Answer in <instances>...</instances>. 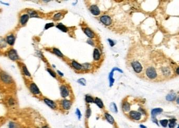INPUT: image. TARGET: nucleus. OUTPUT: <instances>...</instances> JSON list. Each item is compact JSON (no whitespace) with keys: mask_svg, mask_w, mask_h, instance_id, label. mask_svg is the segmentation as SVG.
I'll use <instances>...</instances> for the list:
<instances>
[{"mask_svg":"<svg viewBox=\"0 0 179 128\" xmlns=\"http://www.w3.org/2000/svg\"><path fill=\"white\" fill-rule=\"evenodd\" d=\"M146 75L150 79H154L157 77V71L153 67H150L147 69Z\"/></svg>","mask_w":179,"mask_h":128,"instance_id":"obj_1","label":"nucleus"},{"mask_svg":"<svg viewBox=\"0 0 179 128\" xmlns=\"http://www.w3.org/2000/svg\"><path fill=\"white\" fill-rule=\"evenodd\" d=\"M131 65L133 69L134 70L137 72V73L139 74L142 70V66L141 65V64L139 62H134L132 63Z\"/></svg>","mask_w":179,"mask_h":128,"instance_id":"obj_2","label":"nucleus"},{"mask_svg":"<svg viewBox=\"0 0 179 128\" xmlns=\"http://www.w3.org/2000/svg\"><path fill=\"white\" fill-rule=\"evenodd\" d=\"M0 77H1L2 80L6 83H10L12 81V78L10 76H8L6 74L4 73V72H1V73L0 74Z\"/></svg>","mask_w":179,"mask_h":128,"instance_id":"obj_3","label":"nucleus"},{"mask_svg":"<svg viewBox=\"0 0 179 128\" xmlns=\"http://www.w3.org/2000/svg\"><path fill=\"white\" fill-rule=\"evenodd\" d=\"M100 21L106 25H110L112 23L110 17L107 15H103L100 17Z\"/></svg>","mask_w":179,"mask_h":128,"instance_id":"obj_4","label":"nucleus"},{"mask_svg":"<svg viewBox=\"0 0 179 128\" xmlns=\"http://www.w3.org/2000/svg\"><path fill=\"white\" fill-rule=\"evenodd\" d=\"M8 57L12 60H16L19 59V56L16 51L14 49H12L8 52Z\"/></svg>","mask_w":179,"mask_h":128,"instance_id":"obj_5","label":"nucleus"},{"mask_svg":"<svg viewBox=\"0 0 179 128\" xmlns=\"http://www.w3.org/2000/svg\"><path fill=\"white\" fill-rule=\"evenodd\" d=\"M163 111V110L161 109V108H156L152 110L151 112V115H152V118L153 119V120H154V122L157 123V120H156V115H157L158 114H159V113H161Z\"/></svg>","mask_w":179,"mask_h":128,"instance_id":"obj_6","label":"nucleus"},{"mask_svg":"<svg viewBox=\"0 0 179 128\" xmlns=\"http://www.w3.org/2000/svg\"><path fill=\"white\" fill-rule=\"evenodd\" d=\"M60 94H61L62 97L63 98H66L68 97L69 94V90L67 88V87H66L65 86H62L60 87Z\"/></svg>","mask_w":179,"mask_h":128,"instance_id":"obj_7","label":"nucleus"},{"mask_svg":"<svg viewBox=\"0 0 179 128\" xmlns=\"http://www.w3.org/2000/svg\"><path fill=\"white\" fill-rule=\"evenodd\" d=\"M30 90L33 93L34 95H39L40 94V91L39 90V88H38V87L37 86L35 83H32L30 85Z\"/></svg>","mask_w":179,"mask_h":128,"instance_id":"obj_8","label":"nucleus"},{"mask_svg":"<svg viewBox=\"0 0 179 128\" xmlns=\"http://www.w3.org/2000/svg\"><path fill=\"white\" fill-rule=\"evenodd\" d=\"M129 115L132 119L135 120H139L141 117V114L140 112L135 111H131L129 113Z\"/></svg>","mask_w":179,"mask_h":128,"instance_id":"obj_9","label":"nucleus"},{"mask_svg":"<svg viewBox=\"0 0 179 128\" xmlns=\"http://www.w3.org/2000/svg\"><path fill=\"white\" fill-rule=\"evenodd\" d=\"M44 101L49 107L51 108L54 109L56 108V104L53 100L49 99L48 98H45L44 99Z\"/></svg>","mask_w":179,"mask_h":128,"instance_id":"obj_10","label":"nucleus"},{"mask_svg":"<svg viewBox=\"0 0 179 128\" xmlns=\"http://www.w3.org/2000/svg\"><path fill=\"white\" fill-rule=\"evenodd\" d=\"M90 10L91 13L92 14H93L94 15L97 16V15H98L100 14V10L99 9V8H98L96 5H92L90 7Z\"/></svg>","mask_w":179,"mask_h":128,"instance_id":"obj_11","label":"nucleus"},{"mask_svg":"<svg viewBox=\"0 0 179 128\" xmlns=\"http://www.w3.org/2000/svg\"><path fill=\"white\" fill-rule=\"evenodd\" d=\"M62 105L63 108L65 110H69L70 108L71 103L70 101L68 100H63L62 102Z\"/></svg>","mask_w":179,"mask_h":128,"instance_id":"obj_12","label":"nucleus"},{"mask_svg":"<svg viewBox=\"0 0 179 128\" xmlns=\"http://www.w3.org/2000/svg\"><path fill=\"white\" fill-rule=\"evenodd\" d=\"M29 19V15L27 14H24L23 15L20 19V22L22 25H25L26 23Z\"/></svg>","mask_w":179,"mask_h":128,"instance_id":"obj_13","label":"nucleus"},{"mask_svg":"<svg viewBox=\"0 0 179 128\" xmlns=\"http://www.w3.org/2000/svg\"><path fill=\"white\" fill-rule=\"evenodd\" d=\"M84 32L87 35V36H88L89 38H94L95 37V34L93 33V32L90 30L89 28H86L84 30Z\"/></svg>","mask_w":179,"mask_h":128,"instance_id":"obj_14","label":"nucleus"},{"mask_svg":"<svg viewBox=\"0 0 179 128\" xmlns=\"http://www.w3.org/2000/svg\"><path fill=\"white\" fill-rule=\"evenodd\" d=\"M15 37L13 35H10L7 37V42L10 45H13L15 42Z\"/></svg>","mask_w":179,"mask_h":128,"instance_id":"obj_15","label":"nucleus"},{"mask_svg":"<svg viewBox=\"0 0 179 128\" xmlns=\"http://www.w3.org/2000/svg\"><path fill=\"white\" fill-rule=\"evenodd\" d=\"M166 99L168 101H174L176 99V95L174 93H171L167 95Z\"/></svg>","mask_w":179,"mask_h":128,"instance_id":"obj_16","label":"nucleus"},{"mask_svg":"<svg viewBox=\"0 0 179 128\" xmlns=\"http://www.w3.org/2000/svg\"><path fill=\"white\" fill-rule=\"evenodd\" d=\"M105 117L107 119V120L110 123L113 124L115 122V120L113 117H112L111 115L108 114V113H105Z\"/></svg>","mask_w":179,"mask_h":128,"instance_id":"obj_17","label":"nucleus"},{"mask_svg":"<svg viewBox=\"0 0 179 128\" xmlns=\"http://www.w3.org/2000/svg\"><path fill=\"white\" fill-rule=\"evenodd\" d=\"M94 58L95 60H98L100 59V53L97 49H95L94 50Z\"/></svg>","mask_w":179,"mask_h":128,"instance_id":"obj_18","label":"nucleus"},{"mask_svg":"<svg viewBox=\"0 0 179 128\" xmlns=\"http://www.w3.org/2000/svg\"><path fill=\"white\" fill-rule=\"evenodd\" d=\"M72 66H73V67L75 69L78 70H79L82 69V66L80 65L79 64L77 63L76 62H75V61H73V62H72Z\"/></svg>","mask_w":179,"mask_h":128,"instance_id":"obj_19","label":"nucleus"},{"mask_svg":"<svg viewBox=\"0 0 179 128\" xmlns=\"http://www.w3.org/2000/svg\"><path fill=\"white\" fill-rule=\"evenodd\" d=\"M122 109L125 111H128L130 110V104L128 102H125L123 104Z\"/></svg>","mask_w":179,"mask_h":128,"instance_id":"obj_20","label":"nucleus"},{"mask_svg":"<svg viewBox=\"0 0 179 128\" xmlns=\"http://www.w3.org/2000/svg\"><path fill=\"white\" fill-rule=\"evenodd\" d=\"M56 27L59 29V30H61L62 31L64 32H67V27H66L65 26H64V25H63L62 24H58L57 26Z\"/></svg>","mask_w":179,"mask_h":128,"instance_id":"obj_21","label":"nucleus"},{"mask_svg":"<svg viewBox=\"0 0 179 128\" xmlns=\"http://www.w3.org/2000/svg\"><path fill=\"white\" fill-rule=\"evenodd\" d=\"M8 128H21L19 125L14 122H10L8 124Z\"/></svg>","mask_w":179,"mask_h":128,"instance_id":"obj_22","label":"nucleus"},{"mask_svg":"<svg viewBox=\"0 0 179 128\" xmlns=\"http://www.w3.org/2000/svg\"><path fill=\"white\" fill-rule=\"evenodd\" d=\"M95 102L97 104V105L98 107H99V108H103V104L102 103V101L100 99L98 98H96V99H95Z\"/></svg>","mask_w":179,"mask_h":128,"instance_id":"obj_23","label":"nucleus"},{"mask_svg":"<svg viewBox=\"0 0 179 128\" xmlns=\"http://www.w3.org/2000/svg\"><path fill=\"white\" fill-rule=\"evenodd\" d=\"M115 68L112 69V71L111 72V73L110 74V75H109V80H110V86H111L112 85V84H113L114 83V80L113 79V73L115 71Z\"/></svg>","mask_w":179,"mask_h":128,"instance_id":"obj_24","label":"nucleus"},{"mask_svg":"<svg viewBox=\"0 0 179 128\" xmlns=\"http://www.w3.org/2000/svg\"><path fill=\"white\" fill-rule=\"evenodd\" d=\"M53 52L54 53V54H55L56 55H57L59 57H63L64 56H63V54L60 52V51L59 50V49H58L57 48H53Z\"/></svg>","mask_w":179,"mask_h":128,"instance_id":"obj_25","label":"nucleus"},{"mask_svg":"<svg viewBox=\"0 0 179 128\" xmlns=\"http://www.w3.org/2000/svg\"><path fill=\"white\" fill-rule=\"evenodd\" d=\"M175 122L176 119H172L170 120V123L169 124V126L170 128H174L175 126Z\"/></svg>","mask_w":179,"mask_h":128,"instance_id":"obj_26","label":"nucleus"},{"mask_svg":"<svg viewBox=\"0 0 179 128\" xmlns=\"http://www.w3.org/2000/svg\"><path fill=\"white\" fill-rule=\"evenodd\" d=\"M23 72H24V74L26 76H28V77H30L31 76V74L30 73V72L28 71L27 67L25 66H24L23 67Z\"/></svg>","mask_w":179,"mask_h":128,"instance_id":"obj_27","label":"nucleus"},{"mask_svg":"<svg viewBox=\"0 0 179 128\" xmlns=\"http://www.w3.org/2000/svg\"><path fill=\"white\" fill-rule=\"evenodd\" d=\"M29 15H30L31 17H37V14L36 13V12L33 11H29L28 12Z\"/></svg>","mask_w":179,"mask_h":128,"instance_id":"obj_28","label":"nucleus"},{"mask_svg":"<svg viewBox=\"0 0 179 128\" xmlns=\"http://www.w3.org/2000/svg\"><path fill=\"white\" fill-rule=\"evenodd\" d=\"M86 101L88 103H91V102H94V99L90 96H87L86 97Z\"/></svg>","mask_w":179,"mask_h":128,"instance_id":"obj_29","label":"nucleus"},{"mask_svg":"<svg viewBox=\"0 0 179 128\" xmlns=\"http://www.w3.org/2000/svg\"><path fill=\"white\" fill-rule=\"evenodd\" d=\"M62 16V14L61 13H57L56 14H55V15H54V19H55L56 21H57V20L59 19L60 18H61V17Z\"/></svg>","mask_w":179,"mask_h":128,"instance_id":"obj_30","label":"nucleus"},{"mask_svg":"<svg viewBox=\"0 0 179 128\" xmlns=\"http://www.w3.org/2000/svg\"><path fill=\"white\" fill-rule=\"evenodd\" d=\"M168 121L167 120H163L160 121V123L163 127H166Z\"/></svg>","mask_w":179,"mask_h":128,"instance_id":"obj_31","label":"nucleus"},{"mask_svg":"<svg viewBox=\"0 0 179 128\" xmlns=\"http://www.w3.org/2000/svg\"><path fill=\"white\" fill-rule=\"evenodd\" d=\"M54 23H47V24H46L45 25V28L46 29V30H47V29H48V28H51V27L54 26Z\"/></svg>","mask_w":179,"mask_h":128,"instance_id":"obj_32","label":"nucleus"},{"mask_svg":"<svg viewBox=\"0 0 179 128\" xmlns=\"http://www.w3.org/2000/svg\"><path fill=\"white\" fill-rule=\"evenodd\" d=\"M47 70L48 72L50 74V75L52 77H56V74L55 73V72L53 70H51V69H49V68H48Z\"/></svg>","mask_w":179,"mask_h":128,"instance_id":"obj_33","label":"nucleus"},{"mask_svg":"<svg viewBox=\"0 0 179 128\" xmlns=\"http://www.w3.org/2000/svg\"><path fill=\"white\" fill-rule=\"evenodd\" d=\"M78 82L80 84H82V85L85 86L86 85V80L83 78H82V79H80L78 80Z\"/></svg>","mask_w":179,"mask_h":128,"instance_id":"obj_34","label":"nucleus"},{"mask_svg":"<svg viewBox=\"0 0 179 128\" xmlns=\"http://www.w3.org/2000/svg\"><path fill=\"white\" fill-rule=\"evenodd\" d=\"M91 115V110L90 109H88L86 111V117L89 118Z\"/></svg>","mask_w":179,"mask_h":128,"instance_id":"obj_35","label":"nucleus"},{"mask_svg":"<svg viewBox=\"0 0 179 128\" xmlns=\"http://www.w3.org/2000/svg\"><path fill=\"white\" fill-rule=\"evenodd\" d=\"M8 103L10 104V105H14L15 104V101L12 98H11L8 101Z\"/></svg>","mask_w":179,"mask_h":128,"instance_id":"obj_36","label":"nucleus"},{"mask_svg":"<svg viewBox=\"0 0 179 128\" xmlns=\"http://www.w3.org/2000/svg\"><path fill=\"white\" fill-rule=\"evenodd\" d=\"M112 108H112V109H111V110H114V111H115V112H117V106H116V105H115V103H112ZM111 107V108H112Z\"/></svg>","mask_w":179,"mask_h":128,"instance_id":"obj_37","label":"nucleus"},{"mask_svg":"<svg viewBox=\"0 0 179 128\" xmlns=\"http://www.w3.org/2000/svg\"><path fill=\"white\" fill-rule=\"evenodd\" d=\"M76 114H77V115H78V119H80V118H81V116H82V115H81L80 111V110H79L78 109H77Z\"/></svg>","mask_w":179,"mask_h":128,"instance_id":"obj_38","label":"nucleus"},{"mask_svg":"<svg viewBox=\"0 0 179 128\" xmlns=\"http://www.w3.org/2000/svg\"><path fill=\"white\" fill-rule=\"evenodd\" d=\"M108 40H109V43H110V45L111 46H113L115 45L114 42L113 41H112V40L109 39Z\"/></svg>","mask_w":179,"mask_h":128,"instance_id":"obj_39","label":"nucleus"},{"mask_svg":"<svg viewBox=\"0 0 179 128\" xmlns=\"http://www.w3.org/2000/svg\"><path fill=\"white\" fill-rule=\"evenodd\" d=\"M87 42H88V43L89 44H90V45H94V43H93V42L92 41V40H88Z\"/></svg>","mask_w":179,"mask_h":128,"instance_id":"obj_40","label":"nucleus"},{"mask_svg":"<svg viewBox=\"0 0 179 128\" xmlns=\"http://www.w3.org/2000/svg\"><path fill=\"white\" fill-rule=\"evenodd\" d=\"M57 72H58V74H59L60 76H63V74L62 73V72H60V71H59V70H58V71H57Z\"/></svg>","mask_w":179,"mask_h":128,"instance_id":"obj_41","label":"nucleus"},{"mask_svg":"<svg viewBox=\"0 0 179 128\" xmlns=\"http://www.w3.org/2000/svg\"><path fill=\"white\" fill-rule=\"evenodd\" d=\"M42 128H50L48 126H44L42 127Z\"/></svg>","mask_w":179,"mask_h":128,"instance_id":"obj_42","label":"nucleus"},{"mask_svg":"<svg viewBox=\"0 0 179 128\" xmlns=\"http://www.w3.org/2000/svg\"><path fill=\"white\" fill-rule=\"evenodd\" d=\"M140 127H141V128H146V127L144 126H143V125H140Z\"/></svg>","mask_w":179,"mask_h":128,"instance_id":"obj_43","label":"nucleus"},{"mask_svg":"<svg viewBox=\"0 0 179 128\" xmlns=\"http://www.w3.org/2000/svg\"><path fill=\"white\" fill-rule=\"evenodd\" d=\"M176 71H177V75H179V68H178V67L177 68V70H176Z\"/></svg>","mask_w":179,"mask_h":128,"instance_id":"obj_44","label":"nucleus"}]
</instances>
